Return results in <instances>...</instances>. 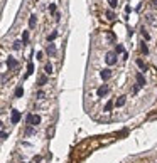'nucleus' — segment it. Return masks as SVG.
<instances>
[{
	"mask_svg": "<svg viewBox=\"0 0 157 163\" xmlns=\"http://www.w3.org/2000/svg\"><path fill=\"white\" fill-rule=\"evenodd\" d=\"M49 12H51V14L56 12V4H51V5H49Z\"/></svg>",
	"mask_w": 157,
	"mask_h": 163,
	"instance_id": "393cba45",
	"label": "nucleus"
},
{
	"mask_svg": "<svg viewBox=\"0 0 157 163\" xmlns=\"http://www.w3.org/2000/svg\"><path fill=\"white\" fill-rule=\"evenodd\" d=\"M37 99H44V93H42V91L37 93Z\"/></svg>",
	"mask_w": 157,
	"mask_h": 163,
	"instance_id": "a878e982",
	"label": "nucleus"
},
{
	"mask_svg": "<svg viewBox=\"0 0 157 163\" xmlns=\"http://www.w3.org/2000/svg\"><path fill=\"white\" fill-rule=\"evenodd\" d=\"M120 52H123V46H117V47H115V54H120Z\"/></svg>",
	"mask_w": 157,
	"mask_h": 163,
	"instance_id": "b1692460",
	"label": "nucleus"
},
{
	"mask_svg": "<svg viewBox=\"0 0 157 163\" xmlns=\"http://www.w3.org/2000/svg\"><path fill=\"white\" fill-rule=\"evenodd\" d=\"M39 123H41V116H39V115H32V118H31V124L37 126Z\"/></svg>",
	"mask_w": 157,
	"mask_h": 163,
	"instance_id": "0eeeda50",
	"label": "nucleus"
},
{
	"mask_svg": "<svg viewBox=\"0 0 157 163\" xmlns=\"http://www.w3.org/2000/svg\"><path fill=\"white\" fill-rule=\"evenodd\" d=\"M135 81H137V86H139V88H144V86H145V77H144L142 72H139V74L135 76Z\"/></svg>",
	"mask_w": 157,
	"mask_h": 163,
	"instance_id": "7ed1b4c3",
	"label": "nucleus"
},
{
	"mask_svg": "<svg viewBox=\"0 0 157 163\" xmlns=\"http://www.w3.org/2000/svg\"><path fill=\"white\" fill-rule=\"evenodd\" d=\"M107 17H108L110 20H113V19H115V14H113L112 10H108V12H107Z\"/></svg>",
	"mask_w": 157,
	"mask_h": 163,
	"instance_id": "5701e85b",
	"label": "nucleus"
},
{
	"mask_svg": "<svg viewBox=\"0 0 157 163\" xmlns=\"http://www.w3.org/2000/svg\"><path fill=\"white\" fill-rule=\"evenodd\" d=\"M107 2H108V4H110V7H112V8L118 5V0H107Z\"/></svg>",
	"mask_w": 157,
	"mask_h": 163,
	"instance_id": "aec40b11",
	"label": "nucleus"
},
{
	"mask_svg": "<svg viewBox=\"0 0 157 163\" xmlns=\"http://www.w3.org/2000/svg\"><path fill=\"white\" fill-rule=\"evenodd\" d=\"M46 82H48V77H46V76H41V77H39V81H37V84H39V86H44Z\"/></svg>",
	"mask_w": 157,
	"mask_h": 163,
	"instance_id": "2eb2a0df",
	"label": "nucleus"
},
{
	"mask_svg": "<svg viewBox=\"0 0 157 163\" xmlns=\"http://www.w3.org/2000/svg\"><path fill=\"white\" fill-rule=\"evenodd\" d=\"M44 71H46V74H53V66L48 62V64L44 66Z\"/></svg>",
	"mask_w": 157,
	"mask_h": 163,
	"instance_id": "4468645a",
	"label": "nucleus"
},
{
	"mask_svg": "<svg viewBox=\"0 0 157 163\" xmlns=\"http://www.w3.org/2000/svg\"><path fill=\"white\" fill-rule=\"evenodd\" d=\"M105 61H107V64H108V66H113V64H117V54H115V52H108V54H107V57H105Z\"/></svg>",
	"mask_w": 157,
	"mask_h": 163,
	"instance_id": "f257e3e1",
	"label": "nucleus"
},
{
	"mask_svg": "<svg viewBox=\"0 0 157 163\" xmlns=\"http://www.w3.org/2000/svg\"><path fill=\"white\" fill-rule=\"evenodd\" d=\"M140 34H142L144 39H150V35H149V32H147V30H144V29H142V30H140Z\"/></svg>",
	"mask_w": 157,
	"mask_h": 163,
	"instance_id": "4be33fe9",
	"label": "nucleus"
},
{
	"mask_svg": "<svg viewBox=\"0 0 157 163\" xmlns=\"http://www.w3.org/2000/svg\"><path fill=\"white\" fill-rule=\"evenodd\" d=\"M140 51H142V54H149V47H147L145 44H142V46H140Z\"/></svg>",
	"mask_w": 157,
	"mask_h": 163,
	"instance_id": "6ab92c4d",
	"label": "nucleus"
},
{
	"mask_svg": "<svg viewBox=\"0 0 157 163\" xmlns=\"http://www.w3.org/2000/svg\"><path fill=\"white\" fill-rule=\"evenodd\" d=\"M32 72H34V64H32V62H29V64H27V76L32 74Z\"/></svg>",
	"mask_w": 157,
	"mask_h": 163,
	"instance_id": "f3484780",
	"label": "nucleus"
},
{
	"mask_svg": "<svg viewBox=\"0 0 157 163\" xmlns=\"http://www.w3.org/2000/svg\"><path fill=\"white\" fill-rule=\"evenodd\" d=\"M29 42V30H24V34H22V44H27Z\"/></svg>",
	"mask_w": 157,
	"mask_h": 163,
	"instance_id": "ddd939ff",
	"label": "nucleus"
},
{
	"mask_svg": "<svg viewBox=\"0 0 157 163\" xmlns=\"http://www.w3.org/2000/svg\"><path fill=\"white\" fill-rule=\"evenodd\" d=\"M152 4H154V5H157V0H152Z\"/></svg>",
	"mask_w": 157,
	"mask_h": 163,
	"instance_id": "cd10ccee",
	"label": "nucleus"
},
{
	"mask_svg": "<svg viewBox=\"0 0 157 163\" xmlns=\"http://www.w3.org/2000/svg\"><path fill=\"white\" fill-rule=\"evenodd\" d=\"M125 103H127V98H125V96H120L117 101H113V106H117V108H122V106H125Z\"/></svg>",
	"mask_w": 157,
	"mask_h": 163,
	"instance_id": "20e7f679",
	"label": "nucleus"
},
{
	"mask_svg": "<svg viewBox=\"0 0 157 163\" xmlns=\"http://www.w3.org/2000/svg\"><path fill=\"white\" fill-rule=\"evenodd\" d=\"M108 91H110V88L107 86V84H103V86H100V88L96 89V96H98V98H102V96L108 94Z\"/></svg>",
	"mask_w": 157,
	"mask_h": 163,
	"instance_id": "f03ea898",
	"label": "nucleus"
},
{
	"mask_svg": "<svg viewBox=\"0 0 157 163\" xmlns=\"http://www.w3.org/2000/svg\"><path fill=\"white\" fill-rule=\"evenodd\" d=\"M7 66H9V69H14L15 66H17V61H15L14 57H9V59H7Z\"/></svg>",
	"mask_w": 157,
	"mask_h": 163,
	"instance_id": "1a4fd4ad",
	"label": "nucleus"
},
{
	"mask_svg": "<svg viewBox=\"0 0 157 163\" xmlns=\"http://www.w3.org/2000/svg\"><path fill=\"white\" fill-rule=\"evenodd\" d=\"M31 118H32V115L29 113V115H27V118H26V121H27V124H31Z\"/></svg>",
	"mask_w": 157,
	"mask_h": 163,
	"instance_id": "bb28decb",
	"label": "nucleus"
},
{
	"mask_svg": "<svg viewBox=\"0 0 157 163\" xmlns=\"http://www.w3.org/2000/svg\"><path fill=\"white\" fill-rule=\"evenodd\" d=\"M100 76H102L103 81H108L110 77H112V71H110V69H103L102 72H100Z\"/></svg>",
	"mask_w": 157,
	"mask_h": 163,
	"instance_id": "39448f33",
	"label": "nucleus"
},
{
	"mask_svg": "<svg viewBox=\"0 0 157 163\" xmlns=\"http://www.w3.org/2000/svg\"><path fill=\"white\" fill-rule=\"evenodd\" d=\"M46 52H48L49 56H54L56 54V46H54V44H49L48 49H46Z\"/></svg>",
	"mask_w": 157,
	"mask_h": 163,
	"instance_id": "6e6552de",
	"label": "nucleus"
},
{
	"mask_svg": "<svg viewBox=\"0 0 157 163\" xmlns=\"http://www.w3.org/2000/svg\"><path fill=\"white\" fill-rule=\"evenodd\" d=\"M19 121H21V113L17 109H14L12 111V124H17Z\"/></svg>",
	"mask_w": 157,
	"mask_h": 163,
	"instance_id": "423d86ee",
	"label": "nucleus"
},
{
	"mask_svg": "<svg viewBox=\"0 0 157 163\" xmlns=\"http://www.w3.org/2000/svg\"><path fill=\"white\" fill-rule=\"evenodd\" d=\"M112 109H113V99H110V101L107 103V104H105V108H103V111H107V113H110Z\"/></svg>",
	"mask_w": 157,
	"mask_h": 163,
	"instance_id": "9d476101",
	"label": "nucleus"
},
{
	"mask_svg": "<svg viewBox=\"0 0 157 163\" xmlns=\"http://www.w3.org/2000/svg\"><path fill=\"white\" fill-rule=\"evenodd\" d=\"M137 66L142 69V71H147V64H145V62H144L142 59H137Z\"/></svg>",
	"mask_w": 157,
	"mask_h": 163,
	"instance_id": "f8f14e48",
	"label": "nucleus"
},
{
	"mask_svg": "<svg viewBox=\"0 0 157 163\" xmlns=\"http://www.w3.org/2000/svg\"><path fill=\"white\" fill-rule=\"evenodd\" d=\"M36 24H37V19H36V15H31V19H29V27L34 29Z\"/></svg>",
	"mask_w": 157,
	"mask_h": 163,
	"instance_id": "9b49d317",
	"label": "nucleus"
},
{
	"mask_svg": "<svg viewBox=\"0 0 157 163\" xmlns=\"http://www.w3.org/2000/svg\"><path fill=\"white\" fill-rule=\"evenodd\" d=\"M21 47H22V42L21 41H15L14 42V49H15V51H19Z\"/></svg>",
	"mask_w": 157,
	"mask_h": 163,
	"instance_id": "412c9836",
	"label": "nucleus"
},
{
	"mask_svg": "<svg viewBox=\"0 0 157 163\" xmlns=\"http://www.w3.org/2000/svg\"><path fill=\"white\" fill-rule=\"evenodd\" d=\"M22 94H24V89H22V86H19V88L15 89V96H17V98H21Z\"/></svg>",
	"mask_w": 157,
	"mask_h": 163,
	"instance_id": "a211bd4d",
	"label": "nucleus"
},
{
	"mask_svg": "<svg viewBox=\"0 0 157 163\" xmlns=\"http://www.w3.org/2000/svg\"><path fill=\"white\" fill-rule=\"evenodd\" d=\"M56 37H58V32L54 30V32H51V34L48 35V41H49V42H53V41L56 39Z\"/></svg>",
	"mask_w": 157,
	"mask_h": 163,
	"instance_id": "dca6fc26",
	"label": "nucleus"
}]
</instances>
